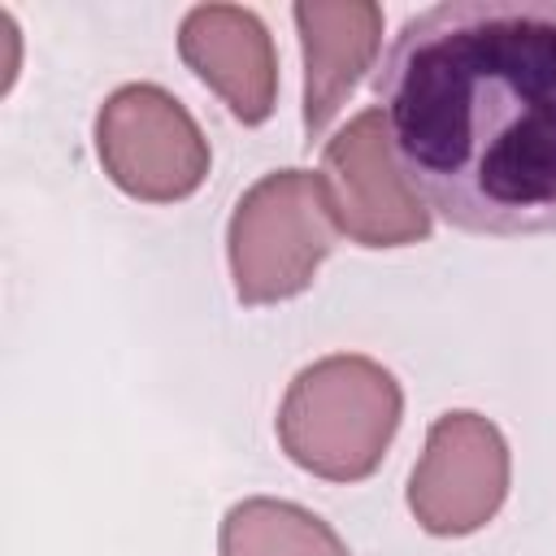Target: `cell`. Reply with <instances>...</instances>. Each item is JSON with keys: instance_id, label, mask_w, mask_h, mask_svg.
Listing matches in <instances>:
<instances>
[{"instance_id": "obj_3", "label": "cell", "mask_w": 556, "mask_h": 556, "mask_svg": "<svg viewBox=\"0 0 556 556\" xmlns=\"http://www.w3.org/2000/svg\"><path fill=\"white\" fill-rule=\"evenodd\" d=\"M339 226L321 174L274 169L261 174L230 208L226 261L235 300L248 308L295 300L313 287L321 261L334 252Z\"/></svg>"}, {"instance_id": "obj_6", "label": "cell", "mask_w": 556, "mask_h": 556, "mask_svg": "<svg viewBox=\"0 0 556 556\" xmlns=\"http://www.w3.org/2000/svg\"><path fill=\"white\" fill-rule=\"evenodd\" d=\"M321 182L339 235L361 248H408L430 239V208L404 178L382 109H361L321 148Z\"/></svg>"}, {"instance_id": "obj_2", "label": "cell", "mask_w": 556, "mask_h": 556, "mask_svg": "<svg viewBox=\"0 0 556 556\" xmlns=\"http://www.w3.org/2000/svg\"><path fill=\"white\" fill-rule=\"evenodd\" d=\"M404 417L395 374L361 352H330L304 365L278 404L274 430L287 460L326 482H365Z\"/></svg>"}, {"instance_id": "obj_9", "label": "cell", "mask_w": 556, "mask_h": 556, "mask_svg": "<svg viewBox=\"0 0 556 556\" xmlns=\"http://www.w3.org/2000/svg\"><path fill=\"white\" fill-rule=\"evenodd\" d=\"M217 556H348L339 530L295 500L248 495L217 526Z\"/></svg>"}, {"instance_id": "obj_7", "label": "cell", "mask_w": 556, "mask_h": 556, "mask_svg": "<svg viewBox=\"0 0 556 556\" xmlns=\"http://www.w3.org/2000/svg\"><path fill=\"white\" fill-rule=\"evenodd\" d=\"M182 65L230 109L235 122L261 126L278 104V48L248 4H191L178 22Z\"/></svg>"}, {"instance_id": "obj_4", "label": "cell", "mask_w": 556, "mask_h": 556, "mask_svg": "<svg viewBox=\"0 0 556 556\" xmlns=\"http://www.w3.org/2000/svg\"><path fill=\"white\" fill-rule=\"evenodd\" d=\"M96 156L117 191L174 204L200 191L213 152L191 109L161 83H122L96 109Z\"/></svg>"}, {"instance_id": "obj_5", "label": "cell", "mask_w": 556, "mask_h": 556, "mask_svg": "<svg viewBox=\"0 0 556 556\" xmlns=\"http://www.w3.org/2000/svg\"><path fill=\"white\" fill-rule=\"evenodd\" d=\"M508 482L513 452L504 430L473 408H447L430 421L408 473V513L434 539H465L495 521Z\"/></svg>"}, {"instance_id": "obj_1", "label": "cell", "mask_w": 556, "mask_h": 556, "mask_svg": "<svg viewBox=\"0 0 556 556\" xmlns=\"http://www.w3.org/2000/svg\"><path fill=\"white\" fill-rule=\"evenodd\" d=\"M374 96L404 178L452 230L556 235V0H439L408 13Z\"/></svg>"}, {"instance_id": "obj_8", "label": "cell", "mask_w": 556, "mask_h": 556, "mask_svg": "<svg viewBox=\"0 0 556 556\" xmlns=\"http://www.w3.org/2000/svg\"><path fill=\"white\" fill-rule=\"evenodd\" d=\"M304 48V139H321L382 48V4L300 0L291 4Z\"/></svg>"}]
</instances>
